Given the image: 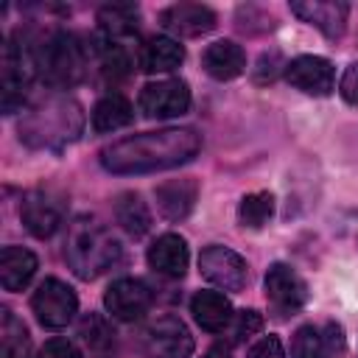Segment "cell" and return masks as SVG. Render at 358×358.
Masks as SVG:
<instances>
[{
	"label": "cell",
	"mask_w": 358,
	"mask_h": 358,
	"mask_svg": "<svg viewBox=\"0 0 358 358\" xmlns=\"http://www.w3.org/2000/svg\"><path fill=\"white\" fill-rule=\"evenodd\" d=\"M201 148V134L193 129H159L123 137L101 151V165L109 173H154L190 162Z\"/></svg>",
	"instance_id": "obj_1"
},
{
	"label": "cell",
	"mask_w": 358,
	"mask_h": 358,
	"mask_svg": "<svg viewBox=\"0 0 358 358\" xmlns=\"http://www.w3.org/2000/svg\"><path fill=\"white\" fill-rule=\"evenodd\" d=\"M64 260L76 277L95 280L120 260V243L98 218L78 215L67 229Z\"/></svg>",
	"instance_id": "obj_2"
},
{
	"label": "cell",
	"mask_w": 358,
	"mask_h": 358,
	"mask_svg": "<svg viewBox=\"0 0 358 358\" xmlns=\"http://www.w3.org/2000/svg\"><path fill=\"white\" fill-rule=\"evenodd\" d=\"M36 64L45 84L67 90L78 84L90 64V50L70 31H53L48 39L36 42Z\"/></svg>",
	"instance_id": "obj_3"
},
{
	"label": "cell",
	"mask_w": 358,
	"mask_h": 358,
	"mask_svg": "<svg viewBox=\"0 0 358 358\" xmlns=\"http://www.w3.org/2000/svg\"><path fill=\"white\" fill-rule=\"evenodd\" d=\"M81 131V112L73 101L67 98H48L45 103L34 106L22 126L20 134L31 145H59L76 140Z\"/></svg>",
	"instance_id": "obj_4"
},
{
	"label": "cell",
	"mask_w": 358,
	"mask_h": 358,
	"mask_svg": "<svg viewBox=\"0 0 358 358\" xmlns=\"http://www.w3.org/2000/svg\"><path fill=\"white\" fill-rule=\"evenodd\" d=\"M39 73L36 64V42L22 36V31H14L3 45V70H0V103L3 112L11 115L17 106H22L25 92Z\"/></svg>",
	"instance_id": "obj_5"
},
{
	"label": "cell",
	"mask_w": 358,
	"mask_h": 358,
	"mask_svg": "<svg viewBox=\"0 0 358 358\" xmlns=\"http://www.w3.org/2000/svg\"><path fill=\"white\" fill-rule=\"evenodd\" d=\"M140 347L148 358H190L193 336L176 316H157L140 330Z\"/></svg>",
	"instance_id": "obj_6"
},
{
	"label": "cell",
	"mask_w": 358,
	"mask_h": 358,
	"mask_svg": "<svg viewBox=\"0 0 358 358\" xmlns=\"http://www.w3.org/2000/svg\"><path fill=\"white\" fill-rule=\"evenodd\" d=\"M31 310H34V316L42 327L59 330V327L73 322V316L78 310V299H76V294L67 282H62L56 277H48L36 285V291L31 296Z\"/></svg>",
	"instance_id": "obj_7"
},
{
	"label": "cell",
	"mask_w": 358,
	"mask_h": 358,
	"mask_svg": "<svg viewBox=\"0 0 358 358\" xmlns=\"http://www.w3.org/2000/svg\"><path fill=\"white\" fill-rule=\"evenodd\" d=\"M20 218L31 235L50 238L64 221V196L56 193L53 187L28 190L20 207Z\"/></svg>",
	"instance_id": "obj_8"
},
{
	"label": "cell",
	"mask_w": 358,
	"mask_h": 358,
	"mask_svg": "<svg viewBox=\"0 0 358 358\" xmlns=\"http://www.w3.org/2000/svg\"><path fill=\"white\" fill-rule=\"evenodd\" d=\"M266 299L277 319H288L308 302V285L291 266L274 263L266 271Z\"/></svg>",
	"instance_id": "obj_9"
},
{
	"label": "cell",
	"mask_w": 358,
	"mask_h": 358,
	"mask_svg": "<svg viewBox=\"0 0 358 358\" xmlns=\"http://www.w3.org/2000/svg\"><path fill=\"white\" fill-rule=\"evenodd\" d=\"M190 109V90L179 78L151 81L140 90V112L151 120L179 117Z\"/></svg>",
	"instance_id": "obj_10"
},
{
	"label": "cell",
	"mask_w": 358,
	"mask_h": 358,
	"mask_svg": "<svg viewBox=\"0 0 358 358\" xmlns=\"http://www.w3.org/2000/svg\"><path fill=\"white\" fill-rule=\"evenodd\" d=\"M199 268L204 274V280H210L213 285L224 288V291H241L246 285V277H249V266L246 260L227 249V246H207L201 255H199Z\"/></svg>",
	"instance_id": "obj_11"
},
{
	"label": "cell",
	"mask_w": 358,
	"mask_h": 358,
	"mask_svg": "<svg viewBox=\"0 0 358 358\" xmlns=\"http://www.w3.org/2000/svg\"><path fill=\"white\" fill-rule=\"evenodd\" d=\"M151 302H154L151 288H148L143 280H134V277H120V280H115V282L106 288V294H103L106 310H109L115 319H120V322H134V319H140L143 313H148Z\"/></svg>",
	"instance_id": "obj_12"
},
{
	"label": "cell",
	"mask_w": 358,
	"mask_h": 358,
	"mask_svg": "<svg viewBox=\"0 0 358 358\" xmlns=\"http://www.w3.org/2000/svg\"><path fill=\"white\" fill-rule=\"evenodd\" d=\"M285 78L291 87L308 92V95H330L336 87V70L322 56H296L285 64Z\"/></svg>",
	"instance_id": "obj_13"
},
{
	"label": "cell",
	"mask_w": 358,
	"mask_h": 358,
	"mask_svg": "<svg viewBox=\"0 0 358 358\" xmlns=\"http://www.w3.org/2000/svg\"><path fill=\"white\" fill-rule=\"evenodd\" d=\"M159 22L176 36H201L215 28V11L201 3H176L159 14Z\"/></svg>",
	"instance_id": "obj_14"
},
{
	"label": "cell",
	"mask_w": 358,
	"mask_h": 358,
	"mask_svg": "<svg viewBox=\"0 0 358 358\" xmlns=\"http://www.w3.org/2000/svg\"><path fill=\"white\" fill-rule=\"evenodd\" d=\"M291 11L299 20L316 25L327 39H338L347 28L350 6L336 3V0H305V3H291Z\"/></svg>",
	"instance_id": "obj_15"
},
{
	"label": "cell",
	"mask_w": 358,
	"mask_h": 358,
	"mask_svg": "<svg viewBox=\"0 0 358 358\" xmlns=\"http://www.w3.org/2000/svg\"><path fill=\"white\" fill-rule=\"evenodd\" d=\"M201 67L207 76H213L218 81H229L246 70V53L238 42L221 39V42L207 45V50L201 53Z\"/></svg>",
	"instance_id": "obj_16"
},
{
	"label": "cell",
	"mask_w": 358,
	"mask_h": 358,
	"mask_svg": "<svg viewBox=\"0 0 358 358\" xmlns=\"http://www.w3.org/2000/svg\"><path fill=\"white\" fill-rule=\"evenodd\" d=\"M187 243L185 238L173 235V232H165L159 235L151 246H148V266L157 271V274H165V277H182L185 268H187Z\"/></svg>",
	"instance_id": "obj_17"
},
{
	"label": "cell",
	"mask_w": 358,
	"mask_h": 358,
	"mask_svg": "<svg viewBox=\"0 0 358 358\" xmlns=\"http://www.w3.org/2000/svg\"><path fill=\"white\" fill-rule=\"evenodd\" d=\"M190 313H193L196 324L207 333H221L224 327H229V322L235 316L229 299L218 291H199L190 299Z\"/></svg>",
	"instance_id": "obj_18"
},
{
	"label": "cell",
	"mask_w": 358,
	"mask_h": 358,
	"mask_svg": "<svg viewBox=\"0 0 358 358\" xmlns=\"http://www.w3.org/2000/svg\"><path fill=\"white\" fill-rule=\"evenodd\" d=\"M137 62L145 73H171L185 62V48L171 36H151L140 45Z\"/></svg>",
	"instance_id": "obj_19"
},
{
	"label": "cell",
	"mask_w": 358,
	"mask_h": 358,
	"mask_svg": "<svg viewBox=\"0 0 358 358\" xmlns=\"http://www.w3.org/2000/svg\"><path fill=\"white\" fill-rule=\"evenodd\" d=\"M196 196H199V185L190 176L187 179H171V182L157 187V204H159L162 215L171 218V221L185 218L193 210Z\"/></svg>",
	"instance_id": "obj_20"
},
{
	"label": "cell",
	"mask_w": 358,
	"mask_h": 358,
	"mask_svg": "<svg viewBox=\"0 0 358 358\" xmlns=\"http://www.w3.org/2000/svg\"><path fill=\"white\" fill-rule=\"evenodd\" d=\"M36 255L22 246H6L0 252V282L6 291H20L36 274Z\"/></svg>",
	"instance_id": "obj_21"
},
{
	"label": "cell",
	"mask_w": 358,
	"mask_h": 358,
	"mask_svg": "<svg viewBox=\"0 0 358 358\" xmlns=\"http://www.w3.org/2000/svg\"><path fill=\"white\" fill-rule=\"evenodd\" d=\"M131 120H134V109L120 92H109L92 106V129L98 134L117 131V129L129 126Z\"/></svg>",
	"instance_id": "obj_22"
},
{
	"label": "cell",
	"mask_w": 358,
	"mask_h": 358,
	"mask_svg": "<svg viewBox=\"0 0 358 358\" xmlns=\"http://www.w3.org/2000/svg\"><path fill=\"white\" fill-rule=\"evenodd\" d=\"M90 56H95V62H98V70H101L106 78L117 81V78L129 76V67H131V62H129V56H126V50H123V45H120L117 39H112V36H106V34H98V36H92V45H90Z\"/></svg>",
	"instance_id": "obj_23"
},
{
	"label": "cell",
	"mask_w": 358,
	"mask_h": 358,
	"mask_svg": "<svg viewBox=\"0 0 358 358\" xmlns=\"http://www.w3.org/2000/svg\"><path fill=\"white\" fill-rule=\"evenodd\" d=\"M98 22H101V34L120 39V36H131L137 31L140 22V11L131 3H109L98 11Z\"/></svg>",
	"instance_id": "obj_24"
},
{
	"label": "cell",
	"mask_w": 358,
	"mask_h": 358,
	"mask_svg": "<svg viewBox=\"0 0 358 358\" xmlns=\"http://www.w3.org/2000/svg\"><path fill=\"white\" fill-rule=\"evenodd\" d=\"M115 218L134 238L145 235L148 227H151V213H148L145 201L137 193H120L117 196V201H115Z\"/></svg>",
	"instance_id": "obj_25"
},
{
	"label": "cell",
	"mask_w": 358,
	"mask_h": 358,
	"mask_svg": "<svg viewBox=\"0 0 358 358\" xmlns=\"http://www.w3.org/2000/svg\"><path fill=\"white\" fill-rule=\"evenodd\" d=\"M0 358H31V336L8 308L0 316Z\"/></svg>",
	"instance_id": "obj_26"
},
{
	"label": "cell",
	"mask_w": 358,
	"mask_h": 358,
	"mask_svg": "<svg viewBox=\"0 0 358 358\" xmlns=\"http://www.w3.org/2000/svg\"><path fill=\"white\" fill-rule=\"evenodd\" d=\"M78 333H81L87 350H90L95 358H109V355H115V347H117V344H115V330L109 327V322H106L103 316H98V313L84 316L81 324H78Z\"/></svg>",
	"instance_id": "obj_27"
},
{
	"label": "cell",
	"mask_w": 358,
	"mask_h": 358,
	"mask_svg": "<svg viewBox=\"0 0 358 358\" xmlns=\"http://www.w3.org/2000/svg\"><path fill=\"white\" fill-rule=\"evenodd\" d=\"M274 215V196L271 193H249L241 199L238 204V218L243 227L260 229L263 224H268V218Z\"/></svg>",
	"instance_id": "obj_28"
},
{
	"label": "cell",
	"mask_w": 358,
	"mask_h": 358,
	"mask_svg": "<svg viewBox=\"0 0 358 358\" xmlns=\"http://www.w3.org/2000/svg\"><path fill=\"white\" fill-rule=\"evenodd\" d=\"M232 341L238 344V341H243V338H249V336H255L260 327H263V319H260V313L257 310H241V313H235L232 316Z\"/></svg>",
	"instance_id": "obj_29"
},
{
	"label": "cell",
	"mask_w": 358,
	"mask_h": 358,
	"mask_svg": "<svg viewBox=\"0 0 358 358\" xmlns=\"http://www.w3.org/2000/svg\"><path fill=\"white\" fill-rule=\"evenodd\" d=\"M39 358H81V352H78L76 344L67 341V338H50V341L39 350Z\"/></svg>",
	"instance_id": "obj_30"
},
{
	"label": "cell",
	"mask_w": 358,
	"mask_h": 358,
	"mask_svg": "<svg viewBox=\"0 0 358 358\" xmlns=\"http://www.w3.org/2000/svg\"><path fill=\"white\" fill-rule=\"evenodd\" d=\"M338 92H341V98H344L347 103L358 106V62H352V64L344 70L341 84H338Z\"/></svg>",
	"instance_id": "obj_31"
},
{
	"label": "cell",
	"mask_w": 358,
	"mask_h": 358,
	"mask_svg": "<svg viewBox=\"0 0 358 358\" xmlns=\"http://www.w3.org/2000/svg\"><path fill=\"white\" fill-rule=\"evenodd\" d=\"M249 358H285V352H282V344H280L277 336H263L249 350Z\"/></svg>",
	"instance_id": "obj_32"
},
{
	"label": "cell",
	"mask_w": 358,
	"mask_h": 358,
	"mask_svg": "<svg viewBox=\"0 0 358 358\" xmlns=\"http://www.w3.org/2000/svg\"><path fill=\"white\" fill-rule=\"evenodd\" d=\"M201 358H229V352L227 350H221V347H213L210 352H204Z\"/></svg>",
	"instance_id": "obj_33"
},
{
	"label": "cell",
	"mask_w": 358,
	"mask_h": 358,
	"mask_svg": "<svg viewBox=\"0 0 358 358\" xmlns=\"http://www.w3.org/2000/svg\"><path fill=\"white\" fill-rule=\"evenodd\" d=\"M313 358H336V352H319V355H313Z\"/></svg>",
	"instance_id": "obj_34"
}]
</instances>
